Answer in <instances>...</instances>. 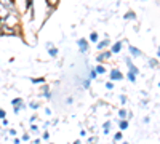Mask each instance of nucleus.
Listing matches in <instances>:
<instances>
[{"label":"nucleus","mask_w":160,"mask_h":144,"mask_svg":"<svg viewBox=\"0 0 160 144\" xmlns=\"http://www.w3.org/2000/svg\"><path fill=\"white\" fill-rule=\"evenodd\" d=\"M111 78L112 80H120V78H122V74H120L118 71H112L111 72Z\"/></svg>","instance_id":"1"},{"label":"nucleus","mask_w":160,"mask_h":144,"mask_svg":"<svg viewBox=\"0 0 160 144\" xmlns=\"http://www.w3.org/2000/svg\"><path fill=\"white\" fill-rule=\"evenodd\" d=\"M120 48H122V42H117V43L112 47V53H118Z\"/></svg>","instance_id":"2"},{"label":"nucleus","mask_w":160,"mask_h":144,"mask_svg":"<svg viewBox=\"0 0 160 144\" xmlns=\"http://www.w3.org/2000/svg\"><path fill=\"white\" fill-rule=\"evenodd\" d=\"M2 27H3L2 31H3L5 34H10V35H13V34H15V31H13V29H10L8 26H2Z\"/></svg>","instance_id":"3"},{"label":"nucleus","mask_w":160,"mask_h":144,"mask_svg":"<svg viewBox=\"0 0 160 144\" xmlns=\"http://www.w3.org/2000/svg\"><path fill=\"white\" fill-rule=\"evenodd\" d=\"M78 47H80V50H82V51H85L87 50V42L85 40H78Z\"/></svg>","instance_id":"4"},{"label":"nucleus","mask_w":160,"mask_h":144,"mask_svg":"<svg viewBox=\"0 0 160 144\" xmlns=\"http://www.w3.org/2000/svg\"><path fill=\"white\" fill-rule=\"evenodd\" d=\"M130 51H131V55H135V56H139V55H141V53H139V50L135 48V47H130Z\"/></svg>","instance_id":"5"},{"label":"nucleus","mask_w":160,"mask_h":144,"mask_svg":"<svg viewBox=\"0 0 160 144\" xmlns=\"http://www.w3.org/2000/svg\"><path fill=\"white\" fill-rule=\"evenodd\" d=\"M90 38H91V42H96V40H98V34H96V32H91Z\"/></svg>","instance_id":"6"},{"label":"nucleus","mask_w":160,"mask_h":144,"mask_svg":"<svg viewBox=\"0 0 160 144\" xmlns=\"http://www.w3.org/2000/svg\"><path fill=\"white\" fill-rule=\"evenodd\" d=\"M109 56H111V53L108 51V53H104V55H99V56H98V59L101 61V59H106V58H109Z\"/></svg>","instance_id":"7"},{"label":"nucleus","mask_w":160,"mask_h":144,"mask_svg":"<svg viewBox=\"0 0 160 144\" xmlns=\"http://www.w3.org/2000/svg\"><path fill=\"white\" fill-rule=\"evenodd\" d=\"M127 127H128V122H125V120H123V122H120V130H125Z\"/></svg>","instance_id":"8"},{"label":"nucleus","mask_w":160,"mask_h":144,"mask_svg":"<svg viewBox=\"0 0 160 144\" xmlns=\"http://www.w3.org/2000/svg\"><path fill=\"white\" fill-rule=\"evenodd\" d=\"M135 77H136L135 74H131V72H128V78H130L131 82H135Z\"/></svg>","instance_id":"9"},{"label":"nucleus","mask_w":160,"mask_h":144,"mask_svg":"<svg viewBox=\"0 0 160 144\" xmlns=\"http://www.w3.org/2000/svg\"><path fill=\"white\" fill-rule=\"evenodd\" d=\"M108 43H109L108 40H104V42H101V43H99L98 47H99V48H104V47H106V45H108Z\"/></svg>","instance_id":"10"},{"label":"nucleus","mask_w":160,"mask_h":144,"mask_svg":"<svg viewBox=\"0 0 160 144\" xmlns=\"http://www.w3.org/2000/svg\"><path fill=\"white\" fill-rule=\"evenodd\" d=\"M56 53H58V51H56L55 48H51V50H50V55H51V56H56Z\"/></svg>","instance_id":"11"},{"label":"nucleus","mask_w":160,"mask_h":144,"mask_svg":"<svg viewBox=\"0 0 160 144\" xmlns=\"http://www.w3.org/2000/svg\"><path fill=\"white\" fill-rule=\"evenodd\" d=\"M96 71H98L99 74H102V72H104V67H101V66H98V67H96Z\"/></svg>","instance_id":"12"},{"label":"nucleus","mask_w":160,"mask_h":144,"mask_svg":"<svg viewBox=\"0 0 160 144\" xmlns=\"http://www.w3.org/2000/svg\"><path fill=\"white\" fill-rule=\"evenodd\" d=\"M22 101L21 99H15V101H13V104H15V106H18V104H21Z\"/></svg>","instance_id":"13"},{"label":"nucleus","mask_w":160,"mask_h":144,"mask_svg":"<svg viewBox=\"0 0 160 144\" xmlns=\"http://www.w3.org/2000/svg\"><path fill=\"white\" fill-rule=\"evenodd\" d=\"M125 115H127L125 111H120V117H122V119H125Z\"/></svg>","instance_id":"14"},{"label":"nucleus","mask_w":160,"mask_h":144,"mask_svg":"<svg viewBox=\"0 0 160 144\" xmlns=\"http://www.w3.org/2000/svg\"><path fill=\"white\" fill-rule=\"evenodd\" d=\"M120 138H122V133H117V135H115V141H118Z\"/></svg>","instance_id":"15"},{"label":"nucleus","mask_w":160,"mask_h":144,"mask_svg":"<svg viewBox=\"0 0 160 144\" xmlns=\"http://www.w3.org/2000/svg\"><path fill=\"white\" fill-rule=\"evenodd\" d=\"M3 117H5V112H3L2 109H0V119H3Z\"/></svg>","instance_id":"16"}]
</instances>
